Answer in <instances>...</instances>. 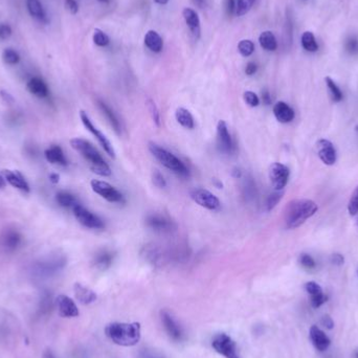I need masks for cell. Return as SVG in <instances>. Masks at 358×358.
Returning a JSON list of instances; mask_svg holds the SVG:
<instances>
[{
	"label": "cell",
	"mask_w": 358,
	"mask_h": 358,
	"mask_svg": "<svg viewBox=\"0 0 358 358\" xmlns=\"http://www.w3.org/2000/svg\"><path fill=\"white\" fill-rule=\"evenodd\" d=\"M274 114L282 124H288L294 118L293 109L285 102L280 101L274 106Z\"/></svg>",
	"instance_id": "obj_21"
},
{
	"label": "cell",
	"mask_w": 358,
	"mask_h": 358,
	"mask_svg": "<svg viewBox=\"0 0 358 358\" xmlns=\"http://www.w3.org/2000/svg\"><path fill=\"white\" fill-rule=\"evenodd\" d=\"M56 306L59 315L62 317H77L80 314L76 303L67 295H58L56 299Z\"/></svg>",
	"instance_id": "obj_15"
},
{
	"label": "cell",
	"mask_w": 358,
	"mask_h": 358,
	"mask_svg": "<svg viewBox=\"0 0 358 358\" xmlns=\"http://www.w3.org/2000/svg\"><path fill=\"white\" fill-rule=\"evenodd\" d=\"M215 184L218 187V189H222V183L219 182L218 180H215Z\"/></svg>",
	"instance_id": "obj_59"
},
{
	"label": "cell",
	"mask_w": 358,
	"mask_h": 358,
	"mask_svg": "<svg viewBox=\"0 0 358 358\" xmlns=\"http://www.w3.org/2000/svg\"><path fill=\"white\" fill-rule=\"evenodd\" d=\"M56 201L61 206L71 207V208H73V206H76L79 203L78 199L76 198V196L72 195L69 192H66V191H61V192L57 193Z\"/></svg>",
	"instance_id": "obj_32"
},
{
	"label": "cell",
	"mask_w": 358,
	"mask_h": 358,
	"mask_svg": "<svg viewBox=\"0 0 358 358\" xmlns=\"http://www.w3.org/2000/svg\"><path fill=\"white\" fill-rule=\"evenodd\" d=\"M256 0H236V14L237 16H243L248 14L253 8Z\"/></svg>",
	"instance_id": "obj_37"
},
{
	"label": "cell",
	"mask_w": 358,
	"mask_h": 358,
	"mask_svg": "<svg viewBox=\"0 0 358 358\" xmlns=\"http://www.w3.org/2000/svg\"><path fill=\"white\" fill-rule=\"evenodd\" d=\"M262 100H263V103L265 105H270L271 97H270V94H269V92L267 90H264L262 92Z\"/></svg>",
	"instance_id": "obj_53"
},
{
	"label": "cell",
	"mask_w": 358,
	"mask_h": 358,
	"mask_svg": "<svg viewBox=\"0 0 358 358\" xmlns=\"http://www.w3.org/2000/svg\"><path fill=\"white\" fill-rule=\"evenodd\" d=\"M212 347L217 353L224 356L225 358H240L236 342L225 333H220V334H217L214 337L212 341Z\"/></svg>",
	"instance_id": "obj_6"
},
{
	"label": "cell",
	"mask_w": 358,
	"mask_h": 358,
	"mask_svg": "<svg viewBox=\"0 0 358 358\" xmlns=\"http://www.w3.org/2000/svg\"><path fill=\"white\" fill-rule=\"evenodd\" d=\"M28 90L35 96L39 98H45L49 94L47 84L41 78H32L27 84Z\"/></svg>",
	"instance_id": "obj_25"
},
{
	"label": "cell",
	"mask_w": 358,
	"mask_h": 358,
	"mask_svg": "<svg viewBox=\"0 0 358 358\" xmlns=\"http://www.w3.org/2000/svg\"><path fill=\"white\" fill-rule=\"evenodd\" d=\"M259 42H260V45L265 49V51L268 52H274L278 47L276 36L270 31L263 32L260 35V37H259Z\"/></svg>",
	"instance_id": "obj_31"
},
{
	"label": "cell",
	"mask_w": 358,
	"mask_h": 358,
	"mask_svg": "<svg viewBox=\"0 0 358 358\" xmlns=\"http://www.w3.org/2000/svg\"><path fill=\"white\" fill-rule=\"evenodd\" d=\"M355 358H358V351L355 353Z\"/></svg>",
	"instance_id": "obj_61"
},
{
	"label": "cell",
	"mask_w": 358,
	"mask_h": 358,
	"mask_svg": "<svg viewBox=\"0 0 358 358\" xmlns=\"http://www.w3.org/2000/svg\"><path fill=\"white\" fill-rule=\"evenodd\" d=\"M238 51L243 57H250L255 52V44L251 40H242L238 44Z\"/></svg>",
	"instance_id": "obj_39"
},
{
	"label": "cell",
	"mask_w": 358,
	"mask_h": 358,
	"mask_svg": "<svg viewBox=\"0 0 358 358\" xmlns=\"http://www.w3.org/2000/svg\"><path fill=\"white\" fill-rule=\"evenodd\" d=\"M97 2L103 3V4H108V3H109V0H97Z\"/></svg>",
	"instance_id": "obj_60"
},
{
	"label": "cell",
	"mask_w": 358,
	"mask_h": 358,
	"mask_svg": "<svg viewBox=\"0 0 358 358\" xmlns=\"http://www.w3.org/2000/svg\"><path fill=\"white\" fill-rule=\"evenodd\" d=\"M49 179L53 183H58L60 180V176L57 174V173H52L51 175H49Z\"/></svg>",
	"instance_id": "obj_54"
},
{
	"label": "cell",
	"mask_w": 358,
	"mask_h": 358,
	"mask_svg": "<svg viewBox=\"0 0 358 358\" xmlns=\"http://www.w3.org/2000/svg\"><path fill=\"white\" fill-rule=\"evenodd\" d=\"M243 97H244L245 103L251 107H257V106H259V104H260V98H259V96L253 91L244 92Z\"/></svg>",
	"instance_id": "obj_43"
},
{
	"label": "cell",
	"mask_w": 358,
	"mask_h": 358,
	"mask_svg": "<svg viewBox=\"0 0 358 358\" xmlns=\"http://www.w3.org/2000/svg\"><path fill=\"white\" fill-rule=\"evenodd\" d=\"M343 261V257L340 254H333L331 256V262L334 265H342Z\"/></svg>",
	"instance_id": "obj_51"
},
{
	"label": "cell",
	"mask_w": 358,
	"mask_h": 358,
	"mask_svg": "<svg viewBox=\"0 0 358 358\" xmlns=\"http://www.w3.org/2000/svg\"><path fill=\"white\" fill-rule=\"evenodd\" d=\"M3 60L6 64L16 65L20 61V55L13 48H6L3 53Z\"/></svg>",
	"instance_id": "obj_35"
},
{
	"label": "cell",
	"mask_w": 358,
	"mask_h": 358,
	"mask_svg": "<svg viewBox=\"0 0 358 358\" xmlns=\"http://www.w3.org/2000/svg\"><path fill=\"white\" fill-rule=\"evenodd\" d=\"M325 81H326V84H327V87H328V89L330 91L332 100L334 101L335 103L340 102L342 100V92L339 89L338 86L336 85V83L333 81L330 77H326Z\"/></svg>",
	"instance_id": "obj_34"
},
{
	"label": "cell",
	"mask_w": 358,
	"mask_h": 358,
	"mask_svg": "<svg viewBox=\"0 0 358 358\" xmlns=\"http://www.w3.org/2000/svg\"><path fill=\"white\" fill-rule=\"evenodd\" d=\"M12 33H13V31H12V28L9 26V24H5V23L0 24V39L3 40L9 39L12 36Z\"/></svg>",
	"instance_id": "obj_46"
},
{
	"label": "cell",
	"mask_w": 358,
	"mask_h": 358,
	"mask_svg": "<svg viewBox=\"0 0 358 358\" xmlns=\"http://www.w3.org/2000/svg\"><path fill=\"white\" fill-rule=\"evenodd\" d=\"M154 2L158 5H167L169 3V0H154Z\"/></svg>",
	"instance_id": "obj_58"
},
{
	"label": "cell",
	"mask_w": 358,
	"mask_h": 358,
	"mask_svg": "<svg viewBox=\"0 0 358 358\" xmlns=\"http://www.w3.org/2000/svg\"><path fill=\"white\" fill-rule=\"evenodd\" d=\"M283 195H284L283 191H276L275 193L270 194V195L268 196V198H267V200H266V204H265L266 211H267V212H270L271 209H274V208L277 206V204H278V203L280 202V200L282 199Z\"/></svg>",
	"instance_id": "obj_38"
},
{
	"label": "cell",
	"mask_w": 358,
	"mask_h": 358,
	"mask_svg": "<svg viewBox=\"0 0 358 358\" xmlns=\"http://www.w3.org/2000/svg\"><path fill=\"white\" fill-rule=\"evenodd\" d=\"M70 146L72 147V149H75L87 160L90 165L91 171L95 174L103 177H108L111 175L110 167L91 143L84 139L76 138L70 140Z\"/></svg>",
	"instance_id": "obj_3"
},
{
	"label": "cell",
	"mask_w": 358,
	"mask_h": 358,
	"mask_svg": "<svg viewBox=\"0 0 358 358\" xmlns=\"http://www.w3.org/2000/svg\"><path fill=\"white\" fill-rule=\"evenodd\" d=\"M72 212L76 219L79 221V223L85 227L91 229H102L105 227L104 222L100 217L90 212L89 209L84 207L80 203L73 206Z\"/></svg>",
	"instance_id": "obj_5"
},
{
	"label": "cell",
	"mask_w": 358,
	"mask_h": 358,
	"mask_svg": "<svg viewBox=\"0 0 358 358\" xmlns=\"http://www.w3.org/2000/svg\"><path fill=\"white\" fill-rule=\"evenodd\" d=\"M105 333L115 344L132 347L141 340L142 328L140 323H111L106 326Z\"/></svg>",
	"instance_id": "obj_1"
},
{
	"label": "cell",
	"mask_w": 358,
	"mask_h": 358,
	"mask_svg": "<svg viewBox=\"0 0 358 358\" xmlns=\"http://www.w3.org/2000/svg\"><path fill=\"white\" fill-rule=\"evenodd\" d=\"M6 186H7V181H6L5 177H4V175L0 174V190L4 189Z\"/></svg>",
	"instance_id": "obj_56"
},
{
	"label": "cell",
	"mask_w": 358,
	"mask_h": 358,
	"mask_svg": "<svg viewBox=\"0 0 358 358\" xmlns=\"http://www.w3.org/2000/svg\"><path fill=\"white\" fill-rule=\"evenodd\" d=\"M65 8L73 15L77 14L79 11V5L76 0H65Z\"/></svg>",
	"instance_id": "obj_47"
},
{
	"label": "cell",
	"mask_w": 358,
	"mask_h": 358,
	"mask_svg": "<svg viewBox=\"0 0 358 358\" xmlns=\"http://www.w3.org/2000/svg\"><path fill=\"white\" fill-rule=\"evenodd\" d=\"M142 255L152 264H162V262L165 261L166 259V255L164 254L163 250L158 248V246L155 244H149L144 246Z\"/></svg>",
	"instance_id": "obj_24"
},
{
	"label": "cell",
	"mask_w": 358,
	"mask_h": 358,
	"mask_svg": "<svg viewBox=\"0 0 358 358\" xmlns=\"http://www.w3.org/2000/svg\"><path fill=\"white\" fill-rule=\"evenodd\" d=\"M80 117H81V121L83 123V125L85 126V128L87 129L93 137L97 140V142L100 143V145L102 146L103 149L105 150V152L110 156V157H112V158H115V151L113 149V147H112V144L110 143V141L106 138V135L101 132L100 130H98L94 125H93V123L91 122L90 117L88 116V114L85 112V111L81 110L80 111Z\"/></svg>",
	"instance_id": "obj_8"
},
{
	"label": "cell",
	"mask_w": 358,
	"mask_h": 358,
	"mask_svg": "<svg viewBox=\"0 0 358 358\" xmlns=\"http://www.w3.org/2000/svg\"><path fill=\"white\" fill-rule=\"evenodd\" d=\"M143 358H163V357H160L156 354H153V353H145Z\"/></svg>",
	"instance_id": "obj_57"
},
{
	"label": "cell",
	"mask_w": 358,
	"mask_h": 358,
	"mask_svg": "<svg viewBox=\"0 0 358 358\" xmlns=\"http://www.w3.org/2000/svg\"><path fill=\"white\" fill-rule=\"evenodd\" d=\"M217 146L219 151L224 154H231L234 149L233 141L224 121H219L217 124Z\"/></svg>",
	"instance_id": "obj_12"
},
{
	"label": "cell",
	"mask_w": 358,
	"mask_h": 358,
	"mask_svg": "<svg viewBox=\"0 0 358 358\" xmlns=\"http://www.w3.org/2000/svg\"><path fill=\"white\" fill-rule=\"evenodd\" d=\"M27 8L29 13L35 19L44 21L46 19L45 10L40 0H27Z\"/></svg>",
	"instance_id": "obj_30"
},
{
	"label": "cell",
	"mask_w": 358,
	"mask_h": 358,
	"mask_svg": "<svg viewBox=\"0 0 358 358\" xmlns=\"http://www.w3.org/2000/svg\"><path fill=\"white\" fill-rule=\"evenodd\" d=\"M44 156L48 163H51L53 165H58L65 167L67 166V159L64 155V152L62 150V148L59 146H52L47 148L44 152Z\"/></svg>",
	"instance_id": "obj_22"
},
{
	"label": "cell",
	"mask_w": 358,
	"mask_h": 358,
	"mask_svg": "<svg viewBox=\"0 0 358 358\" xmlns=\"http://www.w3.org/2000/svg\"><path fill=\"white\" fill-rule=\"evenodd\" d=\"M175 118L179 125L186 129H194L195 121L190 111L183 107H179L175 111Z\"/></svg>",
	"instance_id": "obj_28"
},
{
	"label": "cell",
	"mask_w": 358,
	"mask_h": 358,
	"mask_svg": "<svg viewBox=\"0 0 358 358\" xmlns=\"http://www.w3.org/2000/svg\"><path fill=\"white\" fill-rule=\"evenodd\" d=\"M317 155L322 162L327 166H333L336 163V150L333 144L325 139H322L316 142Z\"/></svg>",
	"instance_id": "obj_13"
},
{
	"label": "cell",
	"mask_w": 358,
	"mask_h": 358,
	"mask_svg": "<svg viewBox=\"0 0 358 358\" xmlns=\"http://www.w3.org/2000/svg\"><path fill=\"white\" fill-rule=\"evenodd\" d=\"M152 181L154 183V186L157 187V188H160V189H163V188H166L167 187V181L164 177V175L160 173L159 171L155 170L153 172V174H152Z\"/></svg>",
	"instance_id": "obj_44"
},
{
	"label": "cell",
	"mask_w": 358,
	"mask_h": 358,
	"mask_svg": "<svg viewBox=\"0 0 358 358\" xmlns=\"http://www.w3.org/2000/svg\"><path fill=\"white\" fill-rule=\"evenodd\" d=\"M322 324H323L326 328H328V329H332L333 326H334V323H333L332 318H331L330 316H328V315H325V316L323 317Z\"/></svg>",
	"instance_id": "obj_52"
},
{
	"label": "cell",
	"mask_w": 358,
	"mask_h": 358,
	"mask_svg": "<svg viewBox=\"0 0 358 358\" xmlns=\"http://www.w3.org/2000/svg\"><path fill=\"white\" fill-rule=\"evenodd\" d=\"M197 2H202V0H197Z\"/></svg>",
	"instance_id": "obj_62"
},
{
	"label": "cell",
	"mask_w": 358,
	"mask_h": 358,
	"mask_svg": "<svg viewBox=\"0 0 358 358\" xmlns=\"http://www.w3.org/2000/svg\"><path fill=\"white\" fill-rule=\"evenodd\" d=\"M90 186L95 194L100 195L105 200L109 202H113V203L124 202V196H123V194L106 181L93 179L90 182Z\"/></svg>",
	"instance_id": "obj_7"
},
{
	"label": "cell",
	"mask_w": 358,
	"mask_h": 358,
	"mask_svg": "<svg viewBox=\"0 0 358 358\" xmlns=\"http://www.w3.org/2000/svg\"><path fill=\"white\" fill-rule=\"evenodd\" d=\"M146 105H147L148 110H149V113L151 115L152 121L154 122V124L157 127H160V123H162V121H160V113H159V110H158L155 102L152 100V98H148L146 102Z\"/></svg>",
	"instance_id": "obj_36"
},
{
	"label": "cell",
	"mask_w": 358,
	"mask_h": 358,
	"mask_svg": "<svg viewBox=\"0 0 358 358\" xmlns=\"http://www.w3.org/2000/svg\"><path fill=\"white\" fill-rule=\"evenodd\" d=\"M160 317H162V323L169 336L176 341H180L183 337V333L174 317L167 310L160 312Z\"/></svg>",
	"instance_id": "obj_16"
},
{
	"label": "cell",
	"mask_w": 358,
	"mask_h": 358,
	"mask_svg": "<svg viewBox=\"0 0 358 358\" xmlns=\"http://www.w3.org/2000/svg\"><path fill=\"white\" fill-rule=\"evenodd\" d=\"M309 336H310V340H311L312 344L314 345V348L317 351L324 352L330 347V344H331L330 338L328 337L326 333L323 330H320L318 327L312 326L310 328Z\"/></svg>",
	"instance_id": "obj_19"
},
{
	"label": "cell",
	"mask_w": 358,
	"mask_h": 358,
	"mask_svg": "<svg viewBox=\"0 0 358 358\" xmlns=\"http://www.w3.org/2000/svg\"><path fill=\"white\" fill-rule=\"evenodd\" d=\"M357 225H358V220H357Z\"/></svg>",
	"instance_id": "obj_63"
},
{
	"label": "cell",
	"mask_w": 358,
	"mask_h": 358,
	"mask_svg": "<svg viewBox=\"0 0 358 358\" xmlns=\"http://www.w3.org/2000/svg\"><path fill=\"white\" fill-rule=\"evenodd\" d=\"M113 262V254L108 251L97 253L93 259V265L100 270L108 269Z\"/></svg>",
	"instance_id": "obj_29"
},
{
	"label": "cell",
	"mask_w": 358,
	"mask_h": 358,
	"mask_svg": "<svg viewBox=\"0 0 358 358\" xmlns=\"http://www.w3.org/2000/svg\"><path fill=\"white\" fill-rule=\"evenodd\" d=\"M345 48L347 52L351 55L358 54V38L356 37H351V38L345 43Z\"/></svg>",
	"instance_id": "obj_45"
},
{
	"label": "cell",
	"mask_w": 358,
	"mask_h": 358,
	"mask_svg": "<svg viewBox=\"0 0 358 358\" xmlns=\"http://www.w3.org/2000/svg\"><path fill=\"white\" fill-rule=\"evenodd\" d=\"M317 204L310 199H295L288 203L284 214L287 228L293 229L301 226L317 212Z\"/></svg>",
	"instance_id": "obj_2"
},
{
	"label": "cell",
	"mask_w": 358,
	"mask_h": 358,
	"mask_svg": "<svg viewBox=\"0 0 358 358\" xmlns=\"http://www.w3.org/2000/svg\"><path fill=\"white\" fill-rule=\"evenodd\" d=\"M305 290L310 295V304L313 308H319L327 302V295H325L322 287L315 282H307L305 284Z\"/></svg>",
	"instance_id": "obj_18"
},
{
	"label": "cell",
	"mask_w": 358,
	"mask_h": 358,
	"mask_svg": "<svg viewBox=\"0 0 358 358\" xmlns=\"http://www.w3.org/2000/svg\"><path fill=\"white\" fill-rule=\"evenodd\" d=\"M73 291H75L76 299L83 305H89L96 301V293L80 283H76L73 285Z\"/></svg>",
	"instance_id": "obj_23"
},
{
	"label": "cell",
	"mask_w": 358,
	"mask_h": 358,
	"mask_svg": "<svg viewBox=\"0 0 358 358\" xmlns=\"http://www.w3.org/2000/svg\"><path fill=\"white\" fill-rule=\"evenodd\" d=\"M3 175L8 183H10L12 187L18 189L22 192H30V184L29 182L24 178V176L21 174L19 171H14V170H4Z\"/></svg>",
	"instance_id": "obj_17"
},
{
	"label": "cell",
	"mask_w": 358,
	"mask_h": 358,
	"mask_svg": "<svg viewBox=\"0 0 358 358\" xmlns=\"http://www.w3.org/2000/svg\"><path fill=\"white\" fill-rule=\"evenodd\" d=\"M290 172L289 169L283 164L274 163L269 167L268 176L271 182V186L276 191H282L287 186L289 180Z\"/></svg>",
	"instance_id": "obj_11"
},
{
	"label": "cell",
	"mask_w": 358,
	"mask_h": 358,
	"mask_svg": "<svg viewBox=\"0 0 358 358\" xmlns=\"http://www.w3.org/2000/svg\"><path fill=\"white\" fill-rule=\"evenodd\" d=\"M190 197L194 202L208 209V211H218L221 206L218 197L212 192L205 189H194L190 192Z\"/></svg>",
	"instance_id": "obj_10"
},
{
	"label": "cell",
	"mask_w": 358,
	"mask_h": 358,
	"mask_svg": "<svg viewBox=\"0 0 358 358\" xmlns=\"http://www.w3.org/2000/svg\"><path fill=\"white\" fill-rule=\"evenodd\" d=\"M145 44L153 53H160L164 47L162 37L155 31H149L145 36Z\"/></svg>",
	"instance_id": "obj_27"
},
{
	"label": "cell",
	"mask_w": 358,
	"mask_h": 358,
	"mask_svg": "<svg viewBox=\"0 0 358 358\" xmlns=\"http://www.w3.org/2000/svg\"><path fill=\"white\" fill-rule=\"evenodd\" d=\"M97 107L98 109L101 110V112L105 115L106 120L108 121V123L110 124V126L112 127V129L115 131L116 134H121L122 131V127H121V123L116 116V114L113 112V110L111 109L104 101L102 100H97L96 101Z\"/></svg>",
	"instance_id": "obj_26"
},
{
	"label": "cell",
	"mask_w": 358,
	"mask_h": 358,
	"mask_svg": "<svg viewBox=\"0 0 358 358\" xmlns=\"http://www.w3.org/2000/svg\"><path fill=\"white\" fill-rule=\"evenodd\" d=\"M257 69H258L257 64L254 63V62H250V63H248V65H246V67H245V73L248 76H253L257 72Z\"/></svg>",
	"instance_id": "obj_50"
},
{
	"label": "cell",
	"mask_w": 358,
	"mask_h": 358,
	"mask_svg": "<svg viewBox=\"0 0 358 358\" xmlns=\"http://www.w3.org/2000/svg\"><path fill=\"white\" fill-rule=\"evenodd\" d=\"M224 7L227 16H231L236 12V0H225Z\"/></svg>",
	"instance_id": "obj_48"
},
{
	"label": "cell",
	"mask_w": 358,
	"mask_h": 358,
	"mask_svg": "<svg viewBox=\"0 0 358 358\" xmlns=\"http://www.w3.org/2000/svg\"><path fill=\"white\" fill-rule=\"evenodd\" d=\"M22 243L21 232L13 226H8L0 232V249L6 253H14Z\"/></svg>",
	"instance_id": "obj_9"
},
{
	"label": "cell",
	"mask_w": 358,
	"mask_h": 358,
	"mask_svg": "<svg viewBox=\"0 0 358 358\" xmlns=\"http://www.w3.org/2000/svg\"><path fill=\"white\" fill-rule=\"evenodd\" d=\"M231 174H232V176L233 177H236V178H240L241 176H242V172H241V170L240 169H233L232 170V173H231Z\"/></svg>",
	"instance_id": "obj_55"
},
{
	"label": "cell",
	"mask_w": 358,
	"mask_h": 358,
	"mask_svg": "<svg viewBox=\"0 0 358 358\" xmlns=\"http://www.w3.org/2000/svg\"><path fill=\"white\" fill-rule=\"evenodd\" d=\"M301 42H302L303 48L305 49V51H307V52L314 53V52H316L317 49H318V45H317V43H316L315 37H314V35H313L311 32H305V33L302 35Z\"/></svg>",
	"instance_id": "obj_33"
},
{
	"label": "cell",
	"mask_w": 358,
	"mask_h": 358,
	"mask_svg": "<svg viewBox=\"0 0 358 358\" xmlns=\"http://www.w3.org/2000/svg\"><path fill=\"white\" fill-rule=\"evenodd\" d=\"M348 212L351 216L358 214V187L354 190L348 203Z\"/></svg>",
	"instance_id": "obj_41"
},
{
	"label": "cell",
	"mask_w": 358,
	"mask_h": 358,
	"mask_svg": "<svg viewBox=\"0 0 358 358\" xmlns=\"http://www.w3.org/2000/svg\"><path fill=\"white\" fill-rule=\"evenodd\" d=\"M182 16L186 20V23L188 24V27L194 37V39L198 40L200 38L201 34V29H200V20L198 17V14L196 12L190 8L183 9L182 11Z\"/></svg>",
	"instance_id": "obj_20"
},
{
	"label": "cell",
	"mask_w": 358,
	"mask_h": 358,
	"mask_svg": "<svg viewBox=\"0 0 358 358\" xmlns=\"http://www.w3.org/2000/svg\"><path fill=\"white\" fill-rule=\"evenodd\" d=\"M93 42L97 45V46H106L109 44L110 40H109V37L101 30H98V29H95L94 30V33H93Z\"/></svg>",
	"instance_id": "obj_40"
},
{
	"label": "cell",
	"mask_w": 358,
	"mask_h": 358,
	"mask_svg": "<svg viewBox=\"0 0 358 358\" xmlns=\"http://www.w3.org/2000/svg\"><path fill=\"white\" fill-rule=\"evenodd\" d=\"M299 262L306 269H313L316 266L314 259L308 254H301L299 257Z\"/></svg>",
	"instance_id": "obj_42"
},
{
	"label": "cell",
	"mask_w": 358,
	"mask_h": 358,
	"mask_svg": "<svg viewBox=\"0 0 358 358\" xmlns=\"http://www.w3.org/2000/svg\"><path fill=\"white\" fill-rule=\"evenodd\" d=\"M148 149H149L150 153L158 160V162L162 164L164 167L172 171L173 173H175L176 175L181 176V177H187L189 176V169L187 166L184 165L181 160L175 156L170 151H168L162 146L157 145L156 143L150 142L148 145Z\"/></svg>",
	"instance_id": "obj_4"
},
{
	"label": "cell",
	"mask_w": 358,
	"mask_h": 358,
	"mask_svg": "<svg viewBox=\"0 0 358 358\" xmlns=\"http://www.w3.org/2000/svg\"><path fill=\"white\" fill-rule=\"evenodd\" d=\"M0 97H2L3 101L6 102L7 104H13V103H15L14 96L12 95L10 92H8L7 90H4V89L0 90Z\"/></svg>",
	"instance_id": "obj_49"
},
{
	"label": "cell",
	"mask_w": 358,
	"mask_h": 358,
	"mask_svg": "<svg viewBox=\"0 0 358 358\" xmlns=\"http://www.w3.org/2000/svg\"><path fill=\"white\" fill-rule=\"evenodd\" d=\"M146 225L158 232H170L175 228L174 222L165 216L152 214L146 218Z\"/></svg>",
	"instance_id": "obj_14"
}]
</instances>
